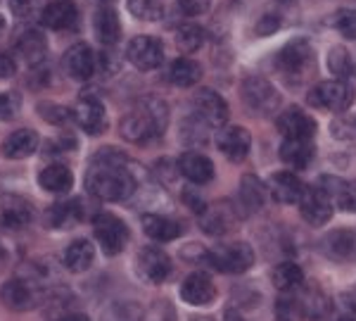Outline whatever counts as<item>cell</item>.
Returning a JSON list of instances; mask_svg holds the SVG:
<instances>
[{
	"label": "cell",
	"mask_w": 356,
	"mask_h": 321,
	"mask_svg": "<svg viewBox=\"0 0 356 321\" xmlns=\"http://www.w3.org/2000/svg\"><path fill=\"white\" fill-rule=\"evenodd\" d=\"M316 186L332 200V205L344 212H356V183L344 181L340 176H321Z\"/></svg>",
	"instance_id": "obj_21"
},
{
	"label": "cell",
	"mask_w": 356,
	"mask_h": 321,
	"mask_svg": "<svg viewBox=\"0 0 356 321\" xmlns=\"http://www.w3.org/2000/svg\"><path fill=\"white\" fill-rule=\"evenodd\" d=\"M102 321H145V309L134 300H119L102 309Z\"/></svg>",
	"instance_id": "obj_37"
},
{
	"label": "cell",
	"mask_w": 356,
	"mask_h": 321,
	"mask_svg": "<svg viewBox=\"0 0 356 321\" xmlns=\"http://www.w3.org/2000/svg\"><path fill=\"white\" fill-rule=\"evenodd\" d=\"M216 146H219V150L226 155L231 162H243L247 155H250L252 136L245 126H226V129H221L219 136H216Z\"/></svg>",
	"instance_id": "obj_15"
},
{
	"label": "cell",
	"mask_w": 356,
	"mask_h": 321,
	"mask_svg": "<svg viewBox=\"0 0 356 321\" xmlns=\"http://www.w3.org/2000/svg\"><path fill=\"white\" fill-rule=\"evenodd\" d=\"M38 186L48 193H69L74 186V174L65 164H50L38 174Z\"/></svg>",
	"instance_id": "obj_29"
},
{
	"label": "cell",
	"mask_w": 356,
	"mask_h": 321,
	"mask_svg": "<svg viewBox=\"0 0 356 321\" xmlns=\"http://www.w3.org/2000/svg\"><path fill=\"white\" fill-rule=\"evenodd\" d=\"M62 262H65V267L69 269V272H74V274L88 272V269L93 267V262H95L93 243H90V240H83V238L69 243L65 255H62Z\"/></svg>",
	"instance_id": "obj_24"
},
{
	"label": "cell",
	"mask_w": 356,
	"mask_h": 321,
	"mask_svg": "<svg viewBox=\"0 0 356 321\" xmlns=\"http://www.w3.org/2000/svg\"><path fill=\"white\" fill-rule=\"evenodd\" d=\"M3 29H5V19H3V15H0V33H3Z\"/></svg>",
	"instance_id": "obj_53"
},
{
	"label": "cell",
	"mask_w": 356,
	"mask_h": 321,
	"mask_svg": "<svg viewBox=\"0 0 356 321\" xmlns=\"http://www.w3.org/2000/svg\"><path fill=\"white\" fill-rule=\"evenodd\" d=\"M271 279H273V285L280 290V293H290V290L302 288L304 272L300 265H295V262H280V265L273 269Z\"/></svg>",
	"instance_id": "obj_33"
},
{
	"label": "cell",
	"mask_w": 356,
	"mask_h": 321,
	"mask_svg": "<svg viewBox=\"0 0 356 321\" xmlns=\"http://www.w3.org/2000/svg\"><path fill=\"white\" fill-rule=\"evenodd\" d=\"M332 26H335L344 38L356 41V10L344 8L340 13H335V17H332Z\"/></svg>",
	"instance_id": "obj_41"
},
{
	"label": "cell",
	"mask_w": 356,
	"mask_h": 321,
	"mask_svg": "<svg viewBox=\"0 0 356 321\" xmlns=\"http://www.w3.org/2000/svg\"><path fill=\"white\" fill-rule=\"evenodd\" d=\"M314 65H316V53H314L312 43L304 41V38L290 41L288 45H283V48L278 50V55H275V67L288 79L307 77V74L314 70Z\"/></svg>",
	"instance_id": "obj_3"
},
{
	"label": "cell",
	"mask_w": 356,
	"mask_h": 321,
	"mask_svg": "<svg viewBox=\"0 0 356 321\" xmlns=\"http://www.w3.org/2000/svg\"><path fill=\"white\" fill-rule=\"evenodd\" d=\"M280 29V17H275V15H266L264 19L257 24V33L259 36H268V33H273V31H278Z\"/></svg>",
	"instance_id": "obj_46"
},
{
	"label": "cell",
	"mask_w": 356,
	"mask_h": 321,
	"mask_svg": "<svg viewBox=\"0 0 356 321\" xmlns=\"http://www.w3.org/2000/svg\"><path fill=\"white\" fill-rule=\"evenodd\" d=\"M33 219V208L22 196H5L0 205V224L10 231H19Z\"/></svg>",
	"instance_id": "obj_19"
},
{
	"label": "cell",
	"mask_w": 356,
	"mask_h": 321,
	"mask_svg": "<svg viewBox=\"0 0 356 321\" xmlns=\"http://www.w3.org/2000/svg\"><path fill=\"white\" fill-rule=\"evenodd\" d=\"M316 155L314 141H304V139H285L283 146H280V159L285 164L295 169H307L312 164Z\"/></svg>",
	"instance_id": "obj_25"
},
{
	"label": "cell",
	"mask_w": 356,
	"mask_h": 321,
	"mask_svg": "<svg viewBox=\"0 0 356 321\" xmlns=\"http://www.w3.org/2000/svg\"><path fill=\"white\" fill-rule=\"evenodd\" d=\"M238 221V212L233 210V205L228 203H219L207 208L202 214H200V226L204 228V233L209 236H223L235 226Z\"/></svg>",
	"instance_id": "obj_20"
},
{
	"label": "cell",
	"mask_w": 356,
	"mask_h": 321,
	"mask_svg": "<svg viewBox=\"0 0 356 321\" xmlns=\"http://www.w3.org/2000/svg\"><path fill=\"white\" fill-rule=\"evenodd\" d=\"M17 50H19L29 65H41L45 55H48V43H45V36L41 31H29L19 38Z\"/></svg>",
	"instance_id": "obj_34"
},
{
	"label": "cell",
	"mask_w": 356,
	"mask_h": 321,
	"mask_svg": "<svg viewBox=\"0 0 356 321\" xmlns=\"http://www.w3.org/2000/svg\"><path fill=\"white\" fill-rule=\"evenodd\" d=\"M240 205H243L245 212H257L264 208V203H266V188H264V183L257 179L254 174H245L243 181H240Z\"/></svg>",
	"instance_id": "obj_31"
},
{
	"label": "cell",
	"mask_w": 356,
	"mask_h": 321,
	"mask_svg": "<svg viewBox=\"0 0 356 321\" xmlns=\"http://www.w3.org/2000/svg\"><path fill=\"white\" fill-rule=\"evenodd\" d=\"M93 29H95L97 41H100L102 45H114V43H117L119 38H122V22H119L117 10H112V8H100V10H97Z\"/></svg>",
	"instance_id": "obj_28"
},
{
	"label": "cell",
	"mask_w": 356,
	"mask_h": 321,
	"mask_svg": "<svg viewBox=\"0 0 356 321\" xmlns=\"http://www.w3.org/2000/svg\"><path fill=\"white\" fill-rule=\"evenodd\" d=\"M62 62H65L67 74L76 81H88L95 72V55L88 43H74L62 57Z\"/></svg>",
	"instance_id": "obj_17"
},
{
	"label": "cell",
	"mask_w": 356,
	"mask_h": 321,
	"mask_svg": "<svg viewBox=\"0 0 356 321\" xmlns=\"http://www.w3.org/2000/svg\"><path fill=\"white\" fill-rule=\"evenodd\" d=\"M3 257H5V252H3V248H0V260H3Z\"/></svg>",
	"instance_id": "obj_54"
},
{
	"label": "cell",
	"mask_w": 356,
	"mask_h": 321,
	"mask_svg": "<svg viewBox=\"0 0 356 321\" xmlns=\"http://www.w3.org/2000/svg\"><path fill=\"white\" fill-rule=\"evenodd\" d=\"M183 200H186V205H188V208H191L193 212H197V214H202V212L207 210L204 200L200 198L195 191H191V188H186V191H183Z\"/></svg>",
	"instance_id": "obj_47"
},
{
	"label": "cell",
	"mask_w": 356,
	"mask_h": 321,
	"mask_svg": "<svg viewBox=\"0 0 356 321\" xmlns=\"http://www.w3.org/2000/svg\"><path fill=\"white\" fill-rule=\"evenodd\" d=\"M214 297H216V285L204 272H195L181 283V300H186L193 307L211 305Z\"/></svg>",
	"instance_id": "obj_16"
},
{
	"label": "cell",
	"mask_w": 356,
	"mask_h": 321,
	"mask_svg": "<svg viewBox=\"0 0 356 321\" xmlns=\"http://www.w3.org/2000/svg\"><path fill=\"white\" fill-rule=\"evenodd\" d=\"M38 148V134L33 129H19L3 141V155L10 159H24Z\"/></svg>",
	"instance_id": "obj_26"
},
{
	"label": "cell",
	"mask_w": 356,
	"mask_h": 321,
	"mask_svg": "<svg viewBox=\"0 0 356 321\" xmlns=\"http://www.w3.org/2000/svg\"><path fill=\"white\" fill-rule=\"evenodd\" d=\"M304 183L300 176H295L292 171H278L271 176V196L278 200L280 205H300L304 196Z\"/></svg>",
	"instance_id": "obj_23"
},
{
	"label": "cell",
	"mask_w": 356,
	"mask_h": 321,
	"mask_svg": "<svg viewBox=\"0 0 356 321\" xmlns=\"http://www.w3.org/2000/svg\"><path fill=\"white\" fill-rule=\"evenodd\" d=\"M209 129L211 126L207 124L204 119H200L197 114H193V117L186 122V126H183V141L186 143H204Z\"/></svg>",
	"instance_id": "obj_42"
},
{
	"label": "cell",
	"mask_w": 356,
	"mask_h": 321,
	"mask_svg": "<svg viewBox=\"0 0 356 321\" xmlns=\"http://www.w3.org/2000/svg\"><path fill=\"white\" fill-rule=\"evenodd\" d=\"M193 102H195V114L200 119H204L211 129H219V126L228 122V102L216 91L200 88Z\"/></svg>",
	"instance_id": "obj_11"
},
{
	"label": "cell",
	"mask_w": 356,
	"mask_h": 321,
	"mask_svg": "<svg viewBox=\"0 0 356 321\" xmlns=\"http://www.w3.org/2000/svg\"><path fill=\"white\" fill-rule=\"evenodd\" d=\"M93 231L105 255H119L129 243V226L112 212H100L95 217Z\"/></svg>",
	"instance_id": "obj_8"
},
{
	"label": "cell",
	"mask_w": 356,
	"mask_h": 321,
	"mask_svg": "<svg viewBox=\"0 0 356 321\" xmlns=\"http://www.w3.org/2000/svg\"><path fill=\"white\" fill-rule=\"evenodd\" d=\"M309 102L318 110L328 112H344L354 102V91L347 81L332 79V81H321L309 91Z\"/></svg>",
	"instance_id": "obj_7"
},
{
	"label": "cell",
	"mask_w": 356,
	"mask_h": 321,
	"mask_svg": "<svg viewBox=\"0 0 356 321\" xmlns=\"http://www.w3.org/2000/svg\"><path fill=\"white\" fill-rule=\"evenodd\" d=\"M176 45L183 53H195L204 45V31L197 24H183L176 31Z\"/></svg>",
	"instance_id": "obj_38"
},
{
	"label": "cell",
	"mask_w": 356,
	"mask_h": 321,
	"mask_svg": "<svg viewBox=\"0 0 356 321\" xmlns=\"http://www.w3.org/2000/svg\"><path fill=\"white\" fill-rule=\"evenodd\" d=\"M81 217H83V212H81V203H79V200L57 203L48 212V221H50V226H55V228L74 226L76 221H81Z\"/></svg>",
	"instance_id": "obj_35"
},
{
	"label": "cell",
	"mask_w": 356,
	"mask_h": 321,
	"mask_svg": "<svg viewBox=\"0 0 356 321\" xmlns=\"http://www.w3.org/2000/svg\"><path fill=\"white\" fill-rule=\"evenodd\" d=\"M243 100L254 114L271 117L280 107V93L264 77H247L243 81Z\"/></svg>",
	"instance_id": "obj_5"
},
{
	"label": "cell",
	"mask_w": 356,
	"mask_h": 321,
	"mask_svg": "<svg viewBox=\"0 0 356 321\" xmlns=\"http://www.w3.org/2000/svg\"><path fill=\"white\" fill-rule=\"evenodd\" d=\"M38 112H41L45 122H50V124H67L69 119L74 117V112H69L67 107L53 105V102H48V105L41 102V105H38Z\"/></svg>",
	"instance_id": "obj_43"
},
{
	"label": "cell",
	"mask_w": 356,
	"mask_h": 321,
	"mask_svg": "<svg viewBox=\"0 0 356 321\" xmlns=\"http://www.w3.org/2000/svg\"><path fill=\"white\" fill-rule=\"evenodd\" d=\"M138 274L150 283H162L171 274V257L154 245L143 248L138 252Z\"/></svg>",
	"instance_id": "obj_13"
},
{
	"label": "cell",
	"mask_w": 356,
	"mask_h": 321,
	"mask_svg": "<svg viewBox=\"0 0 356 321\" xmlns=\"http://www.w3.org/2000/svg\"><path fill=\"white\" fill-rule=\"evenodd\" d=\"M166 124H169V107H166V102L159 98H145L140 105L126 114L122 124H119V129H122V136L129 143L145 146V143L157 141L164 134Z\"/></svg>",
	"instance_id": "obj_2"
},
{
	"label": "cell",
	"mask_w": 356,
	"mask_h": 321,
	"mask_svg": "<svg viewBox=\"0 0 356 321\" xmlns=\"http://www.w3.org/2000/svg\"><path fill=\"white\" fill-rule=\"evenodd\" d=\"M211 8V0H178V10L186 17H200Z\"/></svg>",
	"instance_id": "obj_45"
},
{
	"label": "cell",
	"mask_w": 356,
	"mask_h": 321,
	"mask_svg": "<svg viewBox=\"0 0 356 321\" xmlns=\"http://www.w3.org/2000/svg\"><path fill=\"white\" fill-rule=\"evenodd\" d=\"M300 212L304 221H309L312 226H323L332 217V200L318 186H307L300 200Z\"/></svg>",
	"instance_id": "obj_10"
},
{
	"label": "cell",
	"mask_w": 356,
	"mask_h": 321,
	"mask_svg": "<svg viewBox=\"0 0 356 321\" xmlns=\"http://www.w3.org/2000/svg\"><path fill=\"white\" fill-rule=\"evenodd\" d=\"M275 126H278V131L285 136V139L312 141L316 134L314 117H309V114L300 110V107H288V110L280 112L278 119H275Z\"/></svg>",
	"instance_id": "obj_14"
},
{
	"label": "cell",
	"mask_w": 356,
	"mask_h": 321,
	"mask_svg": "<svg viewBox=\"0 0 356 321\" xmlns=\"http://www.w3.org/2000/svg\"><path fill=\"white\" fill-rule=\"evenodd\" d=\"M74 119L81 126L88 136H100L105 134L107 129V112L105 105L100 100L93 98V95H83L79 100V105L74 107Z\"/></svg>",
	"instance_id": "obj_12"
},
{
	"label": "cell",
	"mask_w": 356,
	"mask_h": 321,
	"mask_svg": "<svg viewBox=\"0 0 356 321\" xmlns=\"http://www.w3.org/2000/svg\"><path fill=\"white\" fill-rule=\"evenodd\" d=\"M0 300L15 312H29L43 302V290L31 279H13L0 285Z\"/></svg>",
	"instance_id": "obj_6"
},
{
	"label": "cell",
	"mask_w": 356,
	"mask_h": 321,
	"mask_svg": "<svg viewBox=\"0 0 356 321\" xmlns=\"http://www.w3.org/2000/svg\"><path fill=\"white\" fill-rule=\"evenodd\" d=\"M79 22V10L69 0H53L45 3L41 10V24L53 31H65V29H74Z\"/></svg>",
	"instance_id": "obj_18"
},
{
	"label": "cell",
	"mask_w": 356,
	"mask_h": 321,
	"mask_svg": "<svg viewBox=\"0 0 356 321\" xmlns=\"http://www.w3.org/2000/svg\"><path fill=\"white\" fill-rule=\"evenodd\" d=\"M33 8H36V0H10V10H13L17 17L31 15Z\"/></svg>",
	"instance_id": "obj_48"
},
{
	"label": "cell",
	"mask_w": 356,
	"mask_h": 321,
	"mask_svg": "<svg viewBox=\"0 0 356 321\" xmlns=\"http://www.w3.org/2000/svg\"><path fill=\"white\" fill-rule=\"evenodd\" d=\"M207 262L223 274H243L254 265V250L243 240L238 243H219L214 250H209Z\"/></svg>",
	"instance_id": "obj_4"
},
{
	"label": "cell",
	"mask_w": 356,
	"mask_h": 321,
	"mask_svg": "<svg viewBox=\"0 0 356 321\" xmlns=\"http://www.w3.org/2000/svg\"><path fill=\"white\" fill-rule=\"evenodd\" d=\"M200 79H202V67L195 60H188V57H178L169 67V81L178 88H191Z\"/></svg>",
	"instance_id": "obj_32"
},
{
	"label": "cell",
	"mask_w": 356,
	"mask_h": 321,
	"mask_svg": "<svg viewBox=\"0 0 356 321\" xmlns=\"http://www.w3.org/2000/svg\"><path fill=\"white\" fill-rule=\"evenodd\" d=\"M178 171L191 183L204 186L214 179V162L202 152H183L178 159Z\"/></svg>",
	"instance_id": "obj_22"
},
{
	"label": "cell",
	"mask_w": 356,
	"mask_h": 321,
	"mask_svg": "<svg viewBox=\"0 0 356 321\" xmlns=\"http://www.w3.org/2000/svg\"><path fill=\"white\" fill-rule=\"evenodd\" d=\"M22 110V98L17 93H0V122L15 119Z\"/></svg>",
	"instance_id": "obj_44"
},
{
	"label": "cell",
	"mask_w": 356,
	"mask_h": 321,
	"mask_svg": "<svg viewBox=\"0 0 356 321\" xmlns=\"http://www.w3.org/2000/svg\"><path fill=\"white\" fill-rule=\"evenodd\" d=\"M223 319H226V321H245L243 317H240L238 312H235V309H226V314H223Z\"/></svg>",
	"instance_id": "obj_51"
},
{
	"label": "cell",
	"mask_w": 356,
	"mask_h": 321,
	"mask_svg": "<svg viewBox=\"0 0 356 321\" xmlns=\"http://www.w3.org/2000/svg\"><path fill=\"white\" fill-rule=\"evenodd\" d=\"M15 72H17V65H15L13 57L5 55V53H0V79H10V77H15Z\"/></svg>",
	"instance_id": "obj_49"
},
{
	"label": "cell",
	"mask_w": 356,
	"mask_h": 321,
	"mask_svg": "<svg viewBox=\"0 0 356 321\" xmlns=\"http://www.w3.org/2000/svg\"><path fill=\"white\" fill-rule=\"evenodd\" d=\"M143 231L147 233L152 240L157 243H169V240H176L183 233V226L171 217H162V214H145L143 217Z\"/></svg>",
	"instance_id": "obj_27"
},
{
	"label": "cell",
	"mask_w": 356,
	"mask_h": 321,
	"mask_svg": "<svg viewBox=\"0 0 356 321\" xmlns=\"http://www.w3.org/2000/svg\"><path fill=\"white\" fill-rule=\"evenodd\" d=\"M129 62L140 72H152L164 62V45L154 36H136L126 48Z\"/></svg>",
	"instance_id": "obj_9"
},
{
	"label": "cell",
	"mask_w": 356,
	"mask_h": 321,
	"mask_svg": "<svg viewBox=\"0 0 356 321\" xmlns=\"http://www.w3.org/2000/svg\"><path fill=\"white\" fill-rule=\"evenodd\" d=\"M86 188L95 198L110 200V203H119L134 196L136 176L126 167V155L114 148H105L97 152L86 174Z\"/></svg>",
	"instance_id": "obj_1"
},
{
	"label": "cell",
	"mask_w": 356,
	"mask_h": 321,
	"mask_svg": "<svg viewBox=\"0 0 356 321\" xmlns=\"http://www.w3.org/2000/svg\"><path fill=\"white\" fill-rule=\"evenodd\" d=\"M323 250L332 260H349L356 250V233L349 228H337L323 238Z\"/></svg>",
	"instance_id": "obj_30"
},
{
	"label": "cell",
	"mask_w": 356,
	"mask_h": 321,
	"mask_svg": "<svg viewBox=\"0 0 356 321\" xmlns=\"http://www.w3.org/2000/svg\"><path fill=\"white\" fill-rule=\"evenodd\" d=\"M328 70L332 72V77H337L340 81H347V79L356 77V60L347 48L337 45V48H332L328 53Z\"/></svg>",
	"instance_id": "obj_36"
},
{
	"label": "cell",
	"mask_w": 356,
	"mask_h": 321,
	"mask_svg": "<svg viewBox=\"0 0 356 321\" xmlns=\"http://www.w3.org/2000/svg\"><path fill=\"white\" fill-rule=\"evenodd\" d=\"M304 317H307V309H304V302L297 300V297L283 295L275 302V319L278 321H302Z\"/></svg>",
	"instance_id": "obj_40"
},
{
	"label": "cell",
	"mask_w": 356,
	"mask_h": 321,
	"mask_svg": "<svg viewBox=\"0 0 356 321\" xmlns=\"http://www.w3.org/2000/svg\"><path fill=\"white\" fill-rule=\"evenodd\" d=\"M191 321H214V319H211V317H193Z\"/></svg>",
	"instance_id": "obj_52"
},
{
	"label": "cell",
	"mask_w": 356,
	"mask_h": 321,
	"mask_svg": "<svg viewBox=\"0 0 356 321\" xmlns=\"http://www.w3.org/2000/svg\"><path fill=\"white\" fill-rule=\"evenodd\" d=\"M129 13L136 19L157 22L164 15V0H129Z\"/></svg>",
	"instance_id": "obj_39"
},
{
	"label": "cell",
	"mask_w": 356,
	"mask_h": 321,
	"mask_svg": "<svg viewBox=\"0 0 356 321\" xmlns=\"http://www.w3.org/2000/svg\"><path fill=\"white\" fill-rule=\"evenodd\" d=\"M57 321H90V319H88V314H81V312H67Z\"/></svg>",
	"instance_id": "obj_50"
}]
</instances>
